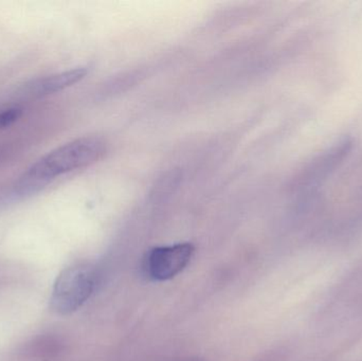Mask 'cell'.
Wrapping results in <instances>:
<instances>
[{
    "mask_svg": "<svg viewBox=\"0 0 362 361\" xmlns=\"http://www.w3.org/2000/svg\"><path fill=\"white\" fill-rule=\"evenodd\" d=\"M105 152V142L99 137L89 136L68 142L32 165L21 179V188L32 190V187H40L70 172L89 167Z\"/></svg>",
    "mask_w": 362,
    "mask_h": 361,
    "instance_id": "6da1fadb",
    "label": "cell"
},
{
    "mask_svg": "<svg viewBox=\"0 0 362 361\" xmlns=\"http://www.w3.org/2000/svg\"><path fill=\"white\" fill-rule=\"evenodd\" d=\"M97 285V271L90 265L78 264L64 269L55 280L50 297L54 313L66 316L80 309Z\"/></svg>",
    "mask_w": 362,
    "mask_h": 361,
    "instance_id": "7a4b0ae2",
    "label": "cell"
},
{
    "mask_svg": "<svg viewBox=\"0 0 362 361\" xmlns=\"http://www.w3.org/2000/svg\"><path fill=\"white\" fill-rule=\"evenodd\" d=\"M194 251L189 243L154 248L146 259V273L156 281L173 279L191 262Z\"/></svg>",
    "mask_w": 362,
    "mask_h": 361,
    "instance_id": "3957f363",
    "label": "cell"
},
{
    "mask_svg": "<svg viewBox=\"0 0 362 361\" xmlns=\"http://www.w3.org/2000/svg\"><path fill=\"white\" fill-rule=\"evenodd\" d=\"M87 73H88V69L86 67L72 68L65 71L57 72L34 81L25 87V91L28 95L34 97L54 95L81 82Z\"/></svg>",
    "mask_w": 362,
    "mask_h": 361,
    "instance_id": "277c9868",
    "label": "cell"
},
{
    "mask_svg": "<svg viewBox=\"0 0 362 361\" xmlns=\"http://www.w3.org/2000/svg\"><path fill=\"white\" fill-rule=\"evenodd\" d=\"M353 141L351 138L344 137L338 140L331 148L319 155L314 162L310 165L306 173L308 182H318L321 178L325 177L332 170L335 169L350 152Z\"/></svg>",
    "mask_w": 362,
    "mask_h": 361,
    "instance_id": "5b68a950",
    "label": "cell"
},
{
    "mask_svg": "<svg viewBox=\"0 0 362 361\" xmlns=\"http://www.w3.org/2000/svg\"><path fill=\"white\" fill-rule=\"evenodd\" d=\"M21 116V110L18 107H10L0 110V129H6L18 120Z\"/></svg>",
    "mask_w": 362,
    "mask_h": 361,
    "instance_id": "8992f818",
    "label": "cell"
}]
</instances>
